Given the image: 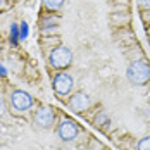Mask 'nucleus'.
Returning a JSON list of instances; mask_svg holds the SVG:
<instances>
[{
	"label": "nucleus",
	"mask_w": 150,
	"mask_h": 150,
	"mask_svg": "<svg viewBox=\"0 0 150 150\" xmlns=\"http://www.w3.org/2000/svg\"><path fill=\"white\" fill-rule=\"evenodd\" d=\"M126 76H128L129 83H133V85H145L150 79V66L145 60L131 62L126 71Z\"/></svg>",
	"instance_id": "f257e3e1"
},
{
	"label": "nucleus",
	"mask_w": 150,
	"mask_h": 150,
	"mask_svg": "<svg viewBox=\"0 0 150 150\" xmlns=\"http://www.w3.org/2000/svg\"><path fill=\"white\" fill-rule=\"evenodd\" d=\"M50 64L54 66V69H64L71 64L73 60V52L67 48V47H57L50 52Z\"/></svg>",
	"instance_id": "f03ea898"
},
{
	"label": "nucleus",
	"mask_w": 150,
	"mask_h": 150,
	"mask_svg": "<svg viewBox=\"0 0 150 150\" xmlns=\"http://www.w3.org/2000/svg\"><path fill=\"white\" fill-rule=\"evenodd\" d=\"M11 102H12V107H14L16 110L24 112V110H28L31 105H33V98H31L30 93H26V91L16 90L11 95Z\"/></svg>",
	"instance_id": "7ed1b4c3"
},
{
	"label": "nucleus",
	"mask_w": 150,
	"mask_h": 150,
	"mask_svg": "<svg viewBox=\"0 0 150 150\" xmlns=\"http://www.w3.org/2000/svg\"><path fill=\"white\" fill-rule=\"evenodd\" d=\"M74 86V81L73 78L66 73H59V74L54 78V90L57 91L59 95H69L71 90Z\"/></svg>",
	"instance_id": "20e7f679"
},
{
	"label": "nucleus",
	"mask_w": 150,
	"mask_h": 150,
	"mask_svg": "<svg viewBox=\"0 0 150 150\" xmlns=\"http://www.w3.org/2000/svg\"><path fill=\"white\" fill-rule=\"evenodd\" d=\"M54 121H55V114H54V110H52L50 107H40V109L35 112V122H36L40 128H43V129L52 128Z\"/></svg>",
	"instance_id": "39448f33"
},
{
	"label": "nucleus",
	"mask_w": 150,
	"mask_h": 150,
	"mask_svg": "<svg viewBox=\"0 0 150 150\" xmlns=\"http://www.w3.org/2000/svg\"><path fill=\"white\" fill-rule=\"evenodd\" d=\"M59 136L64 142H73L76 136H78V126H76L74 121L71 119H64L59 124V129H57Z\"/></svg>",
	"instance_id": "423d86ee"
},
{
	"label": "nucleus",
	"mask_w": 150,
	"mask_h": 150,
	"mask_svg": "<svg viewBox=\"0 0 150 150\" xmlns=\"http://www.w3.org/2000/svg\"><path fill=\"white\" fill-rule=\"evenodd\" d=\"M91 105V98L86 95V93H74L71 98H69V107L76 110V112H83V110H86L88 107Z\"/></svg>",
	"instance_id": "0eeeda50"
},
{
	"label": "nucleus",
	"mask_w": 150,
	"mask_h": 150,
	"mask_svg": "<svg viewBox=\"0 0 150 150\" xmlns=\"http://www.w3.org/2000/svg\"><path fill=\"white\" fill-rule=\"evenodd\" d=\"M64 0H43V5H45L48 11H57L62 7Z\"/></svg>",
	"instance_id": "6e6552de"
},
{
	"label": "nucleus",
	"mask_w": 150,
	"mask_h": 150,
	"mask_svg": "<svg viewBox=\"0 0 150 150\" xmlns=\"http://www.w3.org/2000/svg\"><path fill=\"white\" fill-rule=\"evenodd\" d=\"M109 122H110V121H109V117L105 116L104 112H100V114L95 117V124H97V126H100V128H104L105 124H109Z\"/></svg>",
	"instance_id": "1a4fd4ad"
},
{
	"label": "nucleus",
	"mask_w": 150,
	"mask_h": 150,
	"mask_svg": "<svg viewBox=\"0 0 150 150\" xmlns=\"http://www.w3.org/2000/svg\"><path fill=\"white\" fill-rule=\"evenodd\" d=\"M138 150H150V136H145L138 142Z\"/></svg>",
	"instance_id": "9d476101"
},
{
	"label": "nucleus",
	"mask_w": 150,
	"mask_h": 150,
	"mask_svg": "<svg viewBox=\"0 0 150 150\" xmlns=\"http://www.w3.org/2000/svg\"><path fill=\"white\" fill-rule=\"evenodd\" d=\"M19 38H21V35H19V31H17V26L12 24V30H11V40H12V42H17Z\"/></svg>",
	"instance_id": "9b49d317"
},
{
	"label": "nucleus",
	"mask_w": 150,
	"mask_h": 150,
	"mask_svg": "<svg viewBox=\"0 0 150 150\" xmlns=\"http://www.w3.org/2000/svg\"><path fill=\"white\" fill-rule=\"evenodd\" d=\"M28 33H30V31H28V24H26V23H23V24H21V38H26V36H28Z\"/></svg>",
	"instance_id": "f8f14e48"
},
{
	"label": "nucleus",
	"mask_w": 150,
	"mask_h": 150,
	"mask_svg": "<svg viewBox=\"0 0 150 150\" xmlns=\"http://www.w3.org/2000/svg\"><path fill=\"white\" fill-rule=\"evenodd\" d=\"M138 4H140V7H143V9H150V0H138Z\"/></svg>",
	"instance_id": "ddd939ff"
},
{
	"label": "nucleus",
	"mask_w": 150,
	"mask_h": 150,
	"mask_svg": "<svg viewBox=\"0 0 150 150\" xmlns=\"http://www.w3.org/2000/svg\"><path fill=\"white\" fill-rule=\"evenodd\" d=\"M4 112H5V102H4V100L0 98V117L4 116Z\"/></svg>",
	"instance_id": "4468645a"
},
{
	"label": "nucleus",
	"mask_w": 150,
	"mask_h": 150,
	"mask_svg": "<svg viewBox=\"0 0 150 150\" xmlns=\"http://www.w3.org/2000/svg\"><path fill=\"white\" fill-rule=\"evenodd\" d=\"M0 74H2V76H5V69H4L2 66H0Z\"/></svg>",
	"instance_id": "2eb2a0df"
},
{
	"label": "nucleus",
	"mask_w": 150,
	"mask_h": 150,
	"mask_svg": "<svg viewBox=\"0 0 150 150\" xmlns=\"http://www.w3.org/2000/svg\"><path fill=\"white\" fill-rule=\"evenodd\" d=\"M5 5V0H0V7H4Z\"/></svg>",
	"instance_id": "dca6fc26"
}]
</instances>
